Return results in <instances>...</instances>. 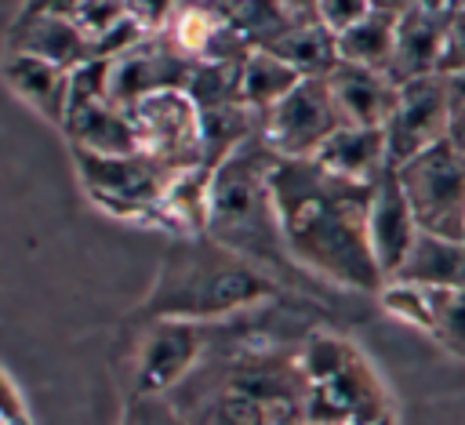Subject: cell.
<instances>
[{"label": "cell", "mask_w": 465, "mask_h": 425, "mask_svg": "<svg viewBox=\"0 0 465 425\" xmlns=\"http://www.w3.org/2000/svg\"><path fill=\"white\" fill-rule=\"evenodd\" d=\"M312 163H320L327 174L356 182V185H374L392 163H389V145H385V131L378 127H338L323 149L312 156Z\"/></svg>", "instance_id": "ac0fdd59"}, {"label": "cell", "mask_w": 465, "mask_h": 425, "mask_svg": "<svg viewBox=\"0 0 465 425\" xmlns=\"http://www.w3.org/2000/svg\"><path fill=\"white\" fill-rule=\"evenodd\" d=\"M374 425H396V418L389 414V418H381V421H374Z\"/></svg>", "instance_id": "1f68e13d"}, {"label": "cell", "mask_w": 465, "mask_h": 425, "mask_svg": "<svg viewBox=\"0 0 465 425\" xmlns=\"http://www.w3.org/2000/svg\"><path fill=\"white\" fill-rule=\"evenodd\" d=\"M0 73H4L7 87L25 105H33L47 124L65 127L69 94H73V73L69 69H58V65L33 58V54H4Z\"/></svg>", "instance_id": "d6986e66"}, {"label": "cell", "mask_w": 465, "mask_h": 425, "mask_svg": "<svg viewBox=\"0 0 465 425\" xmlns=\"http://www.w3.org/2000/svg\"><path fill=\"white\" fill-rule=\"evenodd\" d=\"M196 73V62H189L167 33L149 36L134 51L109 58V94L116 105L131 109L149 94L163 91H189V80Z\"/></svg>", "instance_id": "4fadbf2b"}, {"label": "cell", "mask_w": 465, "mask_h": 425, "mask_svg": "<svg viewBox=\"0 0 465 425\" xmlns=\"http://www.w3.org/2000/svg\"><path fill=\"white\" fill-rule=\"evenodd\" d=\"M450 120H454V98H450V87L443 76L400 84L396 109H392L389 124L381 127L385 145H389V163L403 167L414 156H421L425 149L447 142Z\"/></svg>", "instance_id": "7c38bea8"}, {"label": "cell", "mask_w": 465, "mask_h": 425, "mask_svg": "<svg viewBox=\"0 0 465 425\" xmlns=\"http://www.w3.org/2000/svg\"><path fill=\"white\" fill-rule=\"evenodd\" d=\"M327 87H331L334 105L349 127H378L381 131L400 98V84L389 73L349 65V62H338L327 73Z\"/></svg>", "instance_id": "e0dca14e"}, {"label": "cell", "mask_w": 465, "mask_h": 425, "mask_svg": "<svg viewBox=\"0 0 465 425\" xmlns=\"http://www.w3.org/2000/svg\"><path fill=\"white\" fill-rule=\"evenodd\" d=\"M465 69V4H454L450 11V29H447V47H443V65L440 76L461 73Z\"/></svg>", "instance_id": "83f0119b"}, {"label": "cell", "mask_w": 465, "mask_h": 425, "mask_svg": "<svg viewBox=\"0 0 465 425\" xmlns=\"http://www.w3.org/2000/svg\"><path fill=\"white\" fill-rule=\"evenodd\" d=\"M447 142H450L458 153H465V105L454 109V120H450V127H447Z\"/></svg>", "instance_id": "f546056e"}, {"label": "cell", "mask_w": 465, "mask_h": 425, "mask_svg": "<svg viewBox=\"0 0 465 425\" xmlns=\"http://www.w3.org/2000/svg\"><path fill=\"white\" fill-rule=\"evenodd\" d=\"M421 232L465 240V153L440 142L396 167Z\"/></svg>", "instance_id": "52a82bcc"}, {"label": "cell", "mask_w": 465, "mask_h": 425, "mask_svg": "<svg viewBox=\"0 0 465 425\" xmlns=\"http://www.w3.org/2000/svg\"><path fill=\"white\" fill-rule=\"evenodd\" d=\"M7 54H33L58 69H80L98 62L94 44L76 29L62 4H25L7 29Z\"/></svg>", "instance_id": "5bb4252c"}, {"label": "cell", "mask_w": 465, "mask_h": 425, "mask_svg": "<svg viewBox=\"0 0 465 425\" xmlns=\"http://www.w3.org/2000/svg\"><path fill=\"white\" fill-rule=\"evenodd\" d=\"M443 80H447V87H450L454 109H458V105H465V69H461V73H450V76H443Z\"/></svg>", "instance_id": "4dcf8cb0"}, {"label": "cell", "mask_w": 465, "mask_h": 425, "mask_svg": "<svg viewBox=\"0 0 465 425\" xmlns=\"http://www.w3.org/2000/svg\"><path fill=\"white\" fill-rule=\"evenodd\" d=\"M69 156H73L80 185L102 211H109L113 218H124V222L160 225V203L178 174H171L145 153L98 156V153L69 145Z\"/></svg>", "instance_id": "8992f818"}, {"label": "cell", "mask_w": 465, "mask_h": 425, "mask_svg": "<svg viewBox=\"0 0 465 425\" xmlns=\"http://www.w3.org/2000/svg\"><path fill=\"white\" fill-rule=\"evenodd\" d=\"M302 371L309 378L305 421L312 425H374L392 414L389 389L356 341L331 327H316L302 341Z\"/></svg>", "instance_id": "5b68a950"}, {"label": "cell", "mask_w": 465, "mask_h": 425, "mask_svg": "<svg viewBox=\"0 0 465 425\" xmlns=\"http://www.w3.org/2000/svg\"><path fill=\"white\" fill-rule=\"evenodd\" d=\"M211 345V323L189 320H153L134 352V396L174 392L203 360Z\"/></svg>", "instance_id": "8fae6325"}, {"label": "cell", "mask_w": 465, "mask_h": 425, "mask_svg": "<svg viewBox=\"0 0 465 425\" xmlns=\"http://www.w3.org/2000/svg\"><path fill=\"white\" fill-rule=\"evenodd\" d=\"M0 425H29V410L7 371H0Z\"/></svg>", "instance_id": "f1b7e54d"}, {"label": "cell", "mask_w": 465, "mask_h": 425, "mask_svg": "<svg viewBox=\"0 0 465 425\" xmlns=\"http://www.w3.org/2000/svg\"><path fill=\"white\" fill-rule=\"evenodd\" d=\"M120 425H189V421L174 410V403L167 396H134L131 392Z\"/></svg>", "instance_id": "484cf974"}, {"label": "cell", "mask_w": 465, "mask_h": 425, "mask_svg": "<svg viewBox=\"0 0 465 425\" xmlns=\"http://www.w3.org/2000/svg\"><path fill=\"white\" fill-rule=\"evenodd\" d=\"M425 298H429V338H436L454 356H465V287L425 291Z\"/></svg>", "instance_id": "cb8c5ba5"}, {"label": "cell", "mask_w": 465, "mask_h": 425, "mask_svg": "<svg viewBox=\"0 0 465 425\" xmlns=\"http://www.w3.org/2000/svg\"><path fill=\"white\" fill-rule=\"evenodd\" d=\"M287 298V287L225 251L211 236H185L163 251L156 280L142 301L145 323L153 320H189V323H225Z\"/></svg>", "instance_id": "277c9868"}, {"label": "cell", "mask_w": 465, "mask_h": 425, "mask_svg": "<svg viewBox=\"0 0 465 425\" xmlns=\"http://www.w3.org/2000/svg\"><path fill=\"white\" fill-rule=\"evenodd\" d=\"M403 4H371V11L338 36V62L389 73L396 47V22Z\"/></svg>", "instance_id": "7402d4cb"}, {"label": "cell", "mask_w": 465, "mask_h": 425, "mask_svg": "<svg viewBox=\"0 0 465 425\" xmlns=\"http://www.w3.org/2000/svg\"><path fill=\"white\" fill-rule=\"evenodd\" d=\"M62 11L76 22V29L94 44V51L102 47V40L127 18V4H62ZM102 62V58H98Z\"/></svg>", "instance_id": "d4e9b609"}, {"label": "cell", "mask_w": 465, "mask_h": 425, "mask_svg": "<svg viewBox=\"0 0 465 425\" xmlns=\"http://www.w3.org/2000/svg\"><path fill=\"white\" fill-rule=\"evenodd\" d=\"M276 153L265 145L262 134L243 142L214 174L207 189V229L214 243L240 254L243 262L258 265L272 280H280L287 291H298L305 298H323V283H316L309 272H302L283 243L276 200H272V167Z\"/></svg>", "instance_id": "3957f363"}, {"label": "cell", "mask_w": 465, "mask_h": 425, "mask_svg": "<svg viewBox=\"0 0 465 425\" xmlns=\"http://www.w3.org/2000/svg\"><path fill=\"white\" fill-rule=\"evenodd\" d=\"M371 189L327 174L312 160H276L272 200L283 243L302 272L345 294H381L385 276L367 236Z\"/></svg>", "instance_id": "7a4b0ae2"}, {"label": "cell", "mask_w": 465, "mask_h": 425, "mask_svg": "<svg viewBox=\"0 0 465 425\" xmlns=\"http://www.w3.org/2000/svg\"><path fill=\"white\" fill-rule=\"evenodd\" d=\"M450 11L454 4H403L400 7L396 47H392V65H389V76L396 84L440 76Z\"/></svg>", "instance_id": "9a60e30c"}, {"label": "cell", "mask_w": 465, "mask_h": 425, "mask_svg": "<svg viewBox=\"0 0 465 425\" xmlns=\"http://www.w3.org/2000/svg\"><path fill=\"white\" fill-rule=\"evenodd\" d=\"M211 323V345L196 371L167 392L189 425H305L309 378L302 341L280 327V305Z\"/></svg>", "instance_id": "6da1fadb"}, {"label": "cell", "mask_w": 465, "mask_h": 425, "mask_svg": "<svg viewBox=\"0 0 465 425\" xmlns=\"http://www.w3.org/2000/svg\"><path fill=\"white\" fill-rule=\"evenodd\" d=\"M127 113L134 120L138 153H145L171 174L203 167V116L185 91L149 94Z\"/></svg>", "instance_id": "9c48e42d"}, {"label": "cell", "mask_w": 465, "mask_h": 425, "mask_svg": "<svg viewBox=\"0 0 465 425\" xmlns=\"http://www.w3.org/2000/svg\"><path fill=\"white\" fill-rule=\"evenodd\" d=\"M320 7V22L334 33V40L345 33V29H352L367 11H371V4H363V0H327V4H316Z\"/></svg>", "instance_id": "4316f807"}, {"label": "cell", "mask_w": 465, "mask_h": 425, "mask_svg": "<svg viewBox=\"0 0 465 425\" xmlns=\"http://www.w3.org/2000/svg\"><path fill=\"white\" fill-rule=\"evenodd\" d=\"M305 76H298L283 58L269 54V51H251L247 62L240 65V102L265 116L272 105H280Z\"/></svg>", "instance_id": "603a6c76"}, {"label": "cell", "mask_w": 465, "mask_h": 425, "mask_svg": "<svg viewBox=\"0 0 465 425\" xmlns=\"http://www.w3.org/2000/svg\"><path fill=\"white\" fill-rule=\"evenodd\" d=\"M269 54L283 58L298 76H327L338 65V40L320 22L316 4H294V25L269 47Z\"/></svg>", "instance_id": "ffe728a7"}, {"label": "cell", "mask_w": 465, "mask_h": 425, "mask_svg": "<svg viewBox=\"0 0 465 425\" xmlns=\"http://www.w3.org/2000/svg\"><path fill=\"white\" fill-rule=\"evenodd\" d=\"M62 134L69 145L98 156H131L138 153L134 120L109 94V62H87L73 69V94Z\"/></svg>", "instance_id": "ba28073f"}, {"label": "cell", "mask_w": 465, "mask_h": 425, "mask_svg": "<svg viewBox=\"0 0 465 425\" xmlns=\"http://www.w3.org/2000/svg\"><path fill=\"white\" fill-rule=\"evenodd\" d=\"M305 425H312V421H305Z\"/></svg>", "instance_id": "d6a6232c"}, {"label": "cell", "mask_w": 465, "mask_h": 425, "mask_svg": "<svg viewBox=\"0 0 465 425\" xmlns=\"http://www.w3.org/2000/svg\"><path fill=\"white\" fill-rule=\"evenodd\" d=\"M367 236H371V251H374V262L385 276V283L400 272L403 258L411 254L414 240L421 236V225H418V214L400 185V174L396 167H389L374 189H371V211H367Z\"/></svg>", "instance_id": "2e32d148"}, {"label": "cell", "mask_w": 465, "mask_h": 425, "mask_svg": "<svg viewBox=\"0 0 465 425\" xmlns=\"http://www.w3.org/2000/svg\"><path fill=\"white\" fill-rule=\"evenodd\" d=\"M389 283H411L425 291H458L465 287V240L421 232L403 258L400 272Z\"/></svg>", "instance_id": "44dd1931"}, {"label": "cell", "mask_w": 465, "mask_h": 425, "mask_svg": "<svg viewBox=\"0 0 465 425\" xmlns=\"http://www.w3.org/2000/svg\"><path fill=\"white\" fill-rule=\"evenodd\" d=\"M338 127H345V120L334 105L327 76H305L262 116V138L280 160H312Z\"/></svg>", "instance_id": "30bf717a"}]
</instances>
